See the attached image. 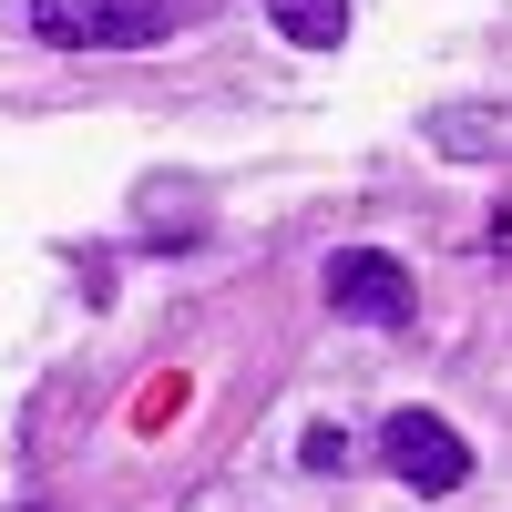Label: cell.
<instances>
[{
  "label": "cell",
  "mask_w": 512,
  "mask_h": 512,
  "mask_svg": "<svg viewBox=\"0 0 512 512\" xmlns=\"http://www.w3.org/2000/svg\"><path fill=\"white\" fill-rule=\"evenodd\" d=\"M31 41H52V52H154V41H175V11L164 0H31Z\"/></svg>",
  "instance_id": "obj_1"
},
{
  "label": "cell",
  "mask_w": 512,
  "mask_h": 512,
  "mask_svg": "<svg viewBox=\"0 0 512 512\" xmlns=\"http://www.w3.org/2000/svg\"><path fill=\"white\" fill-rule=\"evenodd\" d=\"M256 11H267L277 41H297V52H338V41H349V0H256Z\"/></svg>",
  "instance_id": "obj_4"
},
{
  "label": "cell",
  "mask_w": 512,
  "mask_h": 512,
  "mask_svg": "<svg viewBox=\"0 0 512 512\" xmlns=\"http://www.w3.org/2000/svg\"><path fill=\"white\" fill-rule=\"evenodd\" d=\"M502 113H482V103H451L431 134H441V154H461V164H482V154H502V134H492Z\"/></svg>",
  "instance_id": "obj_5"
},
{
  "label": "cell",
  "mask_w": 512,
  "mask_h": 512,
  "mask_svg": "<svg viewBox=\"0 0 512 512\" xmlns=\"http://www.w3.org/2000/svg\"><path fill=\"white\" fill-rule=\"evenodd\" d=\"M318 287H328V308L349 318V328H410V267L390 246H338L328 267H318Z\"/></svg>",
  "instance_id": "obj_3"
},
{
  "label": "cell",
  "mask_w": 512,
  "mask_h": 512,
  "mask_svg": "<svg viewBox=\"0 0 512 512\" xmlns=\"http://www.w3.org/2000/svg\"><path fill=\"white\" fill-rule=\"evenodd\" d=\"M379 461H390L420 502H441V492H461V482L482 472V451L461 441L441 410H390V420H379Z\"/></svg>",
  "instance_id": "obj_2"
},
{
  "label": "cell",
  "mask_w": 512,
  "mask_h": 512,
  "mask_svg": "<svg viewBox=\"0 0 512 512\" xmlns=\"http://www.w3.org/2000/svg\"><path fill=\"white\" fill-rule=\"evenodd\" d=\"M297 461H308V472H349V431H338V420H318V431H308V451H297Z\"/></svg>",
  "instance_id": "obj_6"
}]
</instances>
